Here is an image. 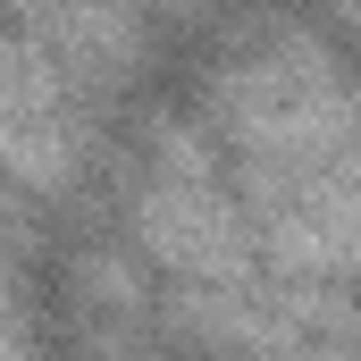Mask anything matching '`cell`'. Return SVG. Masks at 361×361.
I'll list each match as a JSON object with an SVG mask.
<instances>
[{
	"label": "cell",
	"instance_id": "cell-1",
	"mask_svg": "<svg viewBox=\"0 0 361 361\" xmlns=\"http://www.w3.org/2000/svg\"><path fill=\"white\" fill-rule=\"evenodd\" d=\"M219 143L235 160V202L294 286H345L353 269V101L345 68L286 25L219 76Z\"/></svg>",
	"mask_w": 361,
	"mask_h": 361
},
{
	"label": "cell",
	"instance_id": "cell-2",
	"mask_svg": "<svg viewBox=\"0 0 361 361\" xmlns=\"http://www.w3.org/2000/svg\"><path fill=\"white\" fill-rule=\"evenodd\" d=\"M135 235L160 269H177L185 286H244L252 252H244V210H235V185L219 169L210 135L169 126L143 160L135 185Z\"/></svg>",
	"mask_w": 361,
	"mask_h": 361
},
{
	"label": "cell",
	"instance_id": "cell-3",
	"mask_svg": "<svg viewBox=\"0 0 361 361\" xmlns=\"http://www.w3.org/2000/svg\"><path fill=\"white\" fill-rule=\"evenodd\" d=\"M0 169L17 185H42V193L76 177L68 85L34 42H0Z\"/></svg>",
	"mask_w": 361,
	"mask_h": 361
},
{
	"label": "cell",
	"instance_id": "cell-4",
	"mask_svg": "<svg viewBox=\"0 0 361 361\" xmlns=\"http://www.w3.org/2000/svg\"><path fill=\"white\" fill-rule=\"evenodd\" d=\"M59 59L85 76H126L135 68V17L126 0H59Z\"/></svg>",
	"mask_w": 361,
	"mask_h": 361
}]
</instances>
